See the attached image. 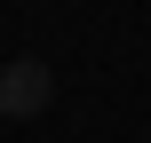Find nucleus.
<instances>
[{"label":"nucleus","mask_w":151,"mask_h":143,"mask_svg":"<svg viewBox=\"0 0 151 143\" xmlns=\"http://www.w3.org/2000/svg\"><path fill=\"white\" fill-rule=\"evenodd\" d=\"M48 103H56V72H48L40 56L0 64V119H40Z\"/></svg>","instance_id":"nucleus-1"}]
</instances>
